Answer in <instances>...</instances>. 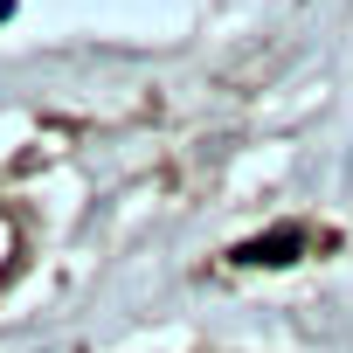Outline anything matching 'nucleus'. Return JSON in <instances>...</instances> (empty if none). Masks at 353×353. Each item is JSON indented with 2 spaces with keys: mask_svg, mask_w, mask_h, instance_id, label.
<instances>
[{
  "mask_svg": "<svg viewBox=\"0 0 353 353\" xmlns=\"http://www.w3.org/2000/svg\"><path fill=\"white\" fill-rule=\"evenodd\" d=\"M298 243H305L298 229H277V236H263V243H243L236 256H243V263H291V256H298Z\"/></svg>",
  "mask_w": 353,
  "mask_h": 353,
  "instance_id": "obj_1",
  "label": "nucleus"
},
{
  "mask_svg": "<svg viewBox=\"0 0 353 353\" xmlns=\"http://www.w3.org/2000/svg\"><path fill=\"white\" fill-rule=\"evenodd\" d=\"M0 21H8V0H0Z\"/></svg>",
  "mask_w": 353,
  "mask_h": 353,
  "instance_id": "obj_2",
  "label": "nucleus"
}]
</instances>
